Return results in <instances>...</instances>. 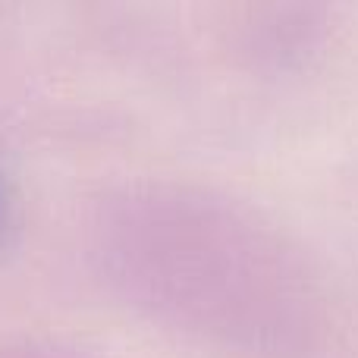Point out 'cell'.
I'll return each mask as SVG.
<instances>
[]
</instances>
